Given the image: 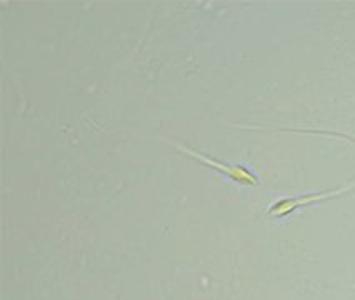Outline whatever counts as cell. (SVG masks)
I'll use <instances>...</instances> for the list:
<instances>
[{"instance_id":"obj_1","label":"cell","mask_w":355,"mask_h":300,"mask_svg":"<svg viewBox=\"0 0 355 300\" xmlns=\"http://www.w3.org/2000/svg\"><path fill=\"white\" fill-rule=\"evenodd\" d=\"M175 147L179 150H182L185 155H189V157L199 160V162L205 164V166L216 168V170L220 172V174H224L229 177L230 180H234V182L243 184V186H255V184H259L257 177H255L254 174H250L247 168H243L241 166H230V164L220 162V160L210 159V157H207V155H202V154H199V152H193L191 149H187V147L179 145V143H175Z\"/></svg>"}]
</instances>
